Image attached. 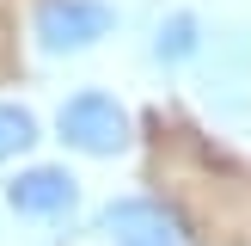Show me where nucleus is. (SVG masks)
I'll use <instances>...</instances> for the list:
<instances>
[{
  "label": "nucleus",
  "mask_w": 251,
  "mask_h": 246,
  "mask_svg": "<svg viewBox=\"0 0 251 246\" xmlns=\"http://www.w3.org/2000/svg\"><path fill=\"white\" fill-rule=\"evenodd\" d=\"M55 135L74 148V154H86V160H117L123 148L135 142V123H129V111H123L110 92L86 86V92L61 98V111H55Z\"/></svg>",
  "instance_id": "nucleus-1"
},
{
  "label": "nucleus",
  "mask_w": 251,
  "mask_h": 246,
  "mask_svg": "<svg viewBox=\"0 0 251 246\" xmlns=\"http://www.w3.org/2000/svg\"><path fill=\"white\" fill-rule=\"evenodd\" d=\"M31 31L43 56H86L117 31V6L110 0H37Z\"/></svg>",
  "instance_id": "nucleus-2"
},
{
  "label": "nucleus",
  "mask_w": 251,
  "mask_h": 246,
  "mask_svg": "<svg viewBox=\"0 0 251 246\" xmlns=\"http://www.w3.org/2000/svg\"><path fill=\"white\" fill-rule=\"evenodd\" d=\"M98 228L110 234V246H190L184 221L159 197H117V203H104Z\"/></svg>",
  "instance_id": "nucleus-3"
},
{
  "label": "nucleus",
  "mask_w": 251,
  "mask_h": 246,
  "mask_svg": "<svg viewBox=\"0 0 251 246\" xmlns=\"http://www.w3.org/2000/svg\"><path fill=\"white\" fill-rule=\"evenodd\" d=\"M80 203V179L68 166H25L19 179H6V209L31 221H61Z\"/></svg>",
  "instance_id": "nucleus-4"
},
{
  "label": "nucleus",
  "mask_w": 251,
  "mask_h": 246,
  "mask_svg": "<svg viewBox=\"0 0 251 246\" xmlns=\"http://www.w3.org/2000/svg\"><path fill=\"white\" fill-rule=\"evenodd\" d=\"M147 56L159 62V68H184V62L202 56V19H196L190 6L166 12V19L153 25V43H147Z\"/></svg>",
  "instance_id": "nucleus-5"
},
{
  "label": "nucleus",
  "mask_w": 251,
  "mask_h": 246,
  "mask_svg": "<svg viewBox=\"0 0 251 246\" xmlns=\"http://www.w3.org/2000/svg\"><path fill=\"white\" fill-rule=\"evenodd\" d=\"M37 142H43V129H37V111H31V105H0V160L31 154Z\"/></svg>",
  "instance_id": "nucleus-6"
}]
</instances>
